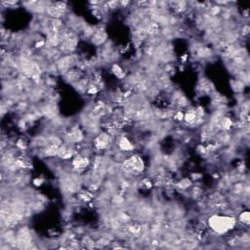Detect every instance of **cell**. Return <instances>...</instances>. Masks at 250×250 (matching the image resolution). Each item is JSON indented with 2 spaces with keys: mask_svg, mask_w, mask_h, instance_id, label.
I'll return each mask as SVG.
<instances>
[{
  "mask_svg": "<svg viewBox=\"0 0 250 250\" xmlns=\"http://www.w3.org/2000/svg\"><path fill=\"white\" fill-rule=\"evenodd\" d=\"M200 178H201V174H198V173H193V174H191V180L194 181L200 180Z\"/></svg>",
  "mask_w": 250,
  "mask_h": 250,
  "instance_id": "cell-11",
  "label": "cell"
},
{
  "mask_svg": "<svg viewBox=\"0 0 250 250\" xmlns=\"http://www.w3.org/2000/svg\"><path fill=\"white\" fill-rule=\"evenodd\" d=\"M112 72L117 76L118 78H123L124 76H125V73H124V72H123V69L121 68L118 65H116V64H114V65L112 66Z\"/></svg>",
  "mask_w": 250,
  "mask_h": 250,
  "instance_id": "cell-6",
  "label": "cell"
},
{
  "mask_svg": "<svg viewBox=\"0 0 250 250\" xmlns=\"http://www.w3.org/2000/svg\"><path fill=\"white\" fill-rule=\"evenodd\" d=\"M191 186V181L190 179H183V180H181L177 184V188L185 191V190H188Z\"/></svg>",
  "mask_w": 250,
  "mask_h": 250,
  "instance_id": "cell-5",
  "label": "cell"
},
{
  "mask_svg": "<svg viewBox=\"0 0 250 250\" xmlns=\"http://www.w3.org/2000/svg\"><path fill=\"white\" fill-rule=\"evenodd\" d=\"M107 3L108 9H112V10L116 9L117 7H119V6H120L118 1H110V2H107Z\"/></svg>",
  "mask_w": 250,
  "mask_h": 250,
  "instance_id": "cell-8",
  "label": "cell"
},
{
  "mask_svg": "<svg viewBox=\"0 0 250 250\" xmlns=\"http://www.w3.org/2000/svg\"><path fill=\"white\" fill-rule=\"evenodd\" d=\"M112 136L107 133H100L94 140V147L97 150H106L111 144Z\"/></svg>",
  "mask_w": 250,
  "mask_h": 250,
  "instance_id": "cell-2",
  "label": "cell"
},
{
  "mask_svg": "<svg viewBox=\"0 0 250 250\" xmlns=\"http://www.w3.org/2000/svg\"><path fill=\"white\" fill-rule=\"evenodd\" d=\"M184 116H185V114L183 113V112H180V111H178L175 114H174V119L177 120V121H183L184 120Z\"/></svg>",
  "mask_w": 250,
  "mask_h": 250,
  "instance_id": "cell-9",
  "label": "cell"
},
{
  "mask_svg": "<svg viewBox=\"0 0 250 250\" xmlns=\"http://www.w3.org/2000/svg\"><path fill=\"white\" fill-rule=\"evenodd\" d=\"M239 221L245 224V225H248L250 222V215L248 211H243L242 213L239 214Z\"/></svg>",
  "mask_w": 250,
  "mask_h": 250,
  "instance_id": "cell-7",
  "label": "cell"
},
{
  "mask_svg": "<svg viewBox=\"0 0 250 250\" xmlns=\"http://www.w3.org/2000/svg\"><path fill=\"white\" fill-rule=\"evenodd\" d=\"M107 35L106 30L103 28H99L95 30V33L92 36V43L97 46H100L102 44L107 42Z\"/></svg>",
  "mask_w": 250,
  "mask_h": 250,
  "instance_id": "cell-3",
  "label": "cell"
},
{
  "mask_svg": "<svg viewBox=\"0 0 250 250\" xmlns=\"http://www.w3.org/2000/svg\"><path fill=\"white\" fill-rule=\"evenodd\" d=\"M241 30H242V35H247V34H248V33H249V27H248L247 24L243 25Z\"/></svg>",
  "mask_w": 250,
  "mask_h": 250,
  "instance_id": "cell-12",
  "label": "cell"
},
{
  "mask_svg": "<svg viewBox=\"0 0 250 250\" xmlns=\"http://www.w3.org/2000/svg\"><path fill=\"white\" fill-rule=\"evenodd\" d=\"M44 182V179L43 178H36V179H34L33 180V185L34 186H36V187H39V186H41L42 185V183Z\"/></svg>",
  "mask_w": 250,
  "mask_h": 250,
  "instance_id": "cell-10",
  "label": "cell"
},
{
  "mask_svg": "<svg viewBox=\"0 0 250 250\" xmlns=\"http://www.w3.org/2000/svg\"><path fill=\"white\" fill-rule=\"evenodd\" d=\"M207 223L214 233L217 235H224L235 228L236 219L230 215L213 214L208 218Z\"/></svg>",
  "mask_w": 250,
  "mask_h": 250,
  "instance_id": "cell-1",
  "label": "cell"
},
{
  "mask_svg": "<svg viewBox=\"0 0 250 250\" xmlns=\"http://www.w3.org/2000/svg\"><path fill=\"white\" fill-rule=\"evenodd\" d=\"M117 146H118L119 150L122 151H129L134 150V146L131 144L130 141L128 140L126 137H124V136L118 138Z\"/></svg>",
  "mask_w": 250,
  "mask_h": 250,
  "instance_id": "cell-4",
  "label": "cell"
}]
</instances>
